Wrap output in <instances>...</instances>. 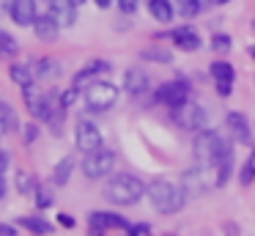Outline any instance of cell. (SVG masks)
<instances>
[{
  "instance_id": "14",
  "label": "cell",
  "mask_w": 255,
  "mask_h": 236,
  "mask_svg": "<svg viewBox=\"0 0 255 236\" xmlns=\"http://www.w3.org/2000/svg\"><path fill=\"white\" fill-rule=\"evenodd\" d=\"M36 69V80H44V82H52L63 74V63L58 58H39L33 63Z\"/></svg>"
},
{
  "instance_id": "26",
  "label": "cell",
  "mask_w": 255,
  "mask_h": 236,
  "mask_svg": "<svg viewBox=\"0 0 255 236\" xmlns=\"http://www.w3.org/2000/svg\"><path fill=\"white\" fill-rule=\"evenodd\" d=\"M0 115H3V121H6L8 132H17V129H19V121H17V115H14L11 104L3 102V99H0Z\"/></svg>"
},
{
  "instance_id": "45",
  "label": "cell",
  "mask_w": 255,
  "mask_h": 236,
  "mask_svg": "<svg viewBox=\"0 0 255 236\" xmlns=\"http://www.w3.org/2000/svg\"><path fill=\"white\" fill-rule=\"evenodd\" d=\"M247 52H250V55H253V58H255V44H253V47H250V49H247Z\"/></svg>"
},
{
  "instance_id": "29",
  "label": "cell",
  "mask_w": 255,
  "mask_h": 236,
  "mask_svg": "<svg viewBox=\"0 0 255 236\" xmlns=\"http://www.w3.org/2000/svg\"><path fill=\"white\" fill-rule=\"evenodd\" d=\"M231 36H228V33H214V36H211V49H214V52H228V49H231Z\"/></svg>"
},
{
  "instance_id": "39",
  "label": "cell",
  "mask_w": 255,
  "mask_h": 236,
  "mask_svg": "<svg viewBox=\"0 0 255 236\" xmlns=\"http://www.w3.org/2000/svg\"><path fill=\"white\" fill-rule=\"evenodd\" d=\"M0 236H17V228H11V225H0Z\"/></svg>"
},
{
  "instance_id": "12",
  "label": "cell",
  "mask_w": 255,
  "mask_h": 236,
  "mask_svg": "<svg viewBox=\"0 0 255 236\" xmlns=\"http://www.w3.org/2000/svg\"><path fill=\"white\" fill-rule=\"evenodd\" d=\"M33 33L39 41H55L58 36H61V25H58V19L47 11V14H39V19L33 22Z\"/></svg>"
},
{
  "instance_id": "8",
  "label": "cell",
  "mask_w": 255,
  "mask_h": 236,
  "mask_svg": "<svg viewBox=\"0 0 255 236\" xmlns=\"http://www.w3.org/2000/svg\"><path fill=\"white\" fill-rule=\"evenodd\" d=\"M74 143L83 154L99 151L102 148V132L94 121H77V129H74Z\"/></svg>"
},
{
  "instance_id": "33",
  "label": "cell",
  "mask_w": 255,
  "mask_h": 236,
  "mask_svg": "<svg viewBox=\"0 0 255 236\" xmlns=\"http://www.w3.org/2000/svg\"><path fill=\"white\" fill-rule=\"evenodd\" d=\"M36 137H39V126L28 124V126H25V143L30 146V143H36Z\"/></svg>"
},
{
  "instance_id": "16",
  "label": "cell",
  "mask_w": 255,
  "mask_h": 236,
  "mask_svg": "<svg viewBox=\"0 0 255 236\" xmlns=\"http://www.w3.org/2000/svg\"><path fill=\"white\" fill-rule=\"evenodd\" d=\"M181 190L187 192V198L200 195V192L206 190V184H203V168H192V170H187V173L181 176Z\"/></svg>"
},
{
  "instance_id": "5",
  "label": "cell",
  "mask_w": 255,
  "mask_h": 236,
  "mask_svg": "<svg viewBox=\"0 0 255 236\" xmlns=\"http://www.w3.org/2000/svg\"><path fill=\"white\" fill-rule=\"evenodd\" d=\"M113 168H116V151H110V148L91 151V154H85V159H83L85 179H105V176L113 173Z\"/></svg>"
},
{
  "instance_id": "34",
  "label": "cell",
  "mask_w": 255,
  "mask_h": 236,
  "mask_svg": "<svg viewBox=\"0 0 255 236\" xmlns=\"http://www.w3.org/2000/svg\"><path fill=\"white\" fill-rule=\"evenodd\" d=\"M217 93H220V96H231V93H233V82L220 80V82H217Z\"/></svg>"
},
{
  "instance_id": "3",
  "label": "cell",
  "mask_w": 255,
  "mask_h": 236,
  "mask_svg": "<svg viewBox=\"0 0 255 236\" xmlns=\"http://www.w3.org/2000/svg\"><path fill=\"white\" fill-rule=\"evenodd\" d=\"M225 140L228 137L217 135L211 129L198 132V137L192 143V151H195V159H198L200 168H217V162L222 157V148H225Z\"/></svg>"
},
{
  "instance_id": "20",
  "label": "cell",
  "mask_w": 255,
  "mask_h": 236,
  "mask_svg": "<svg viewBox=\"0 0 255 236\" xmlns=\"http://www.w3.org/2000/svg\"><path fill=\"white\" fill-rule=\"evenodd\" d=\"M72 170H74V159H72V157H63L61 162L55 165V170H52V184H58V187L69 184V179H72Z\"/></svg>"
},
{
  "instance_id": "4",
  "label": "cell",
  "mask_w": 255,
  "mask_h": 236,
  "mask_svg": "<svg viewBox=\"0 0 255 236\" xmlns=\"http://www.w3.org/2000/svg\"><path fill=\"white\" fill-rule=\"evenodd\" d=\"M83 96H85V107L91 113H107L118 102V88L107 80H94L83 91Z\"/></svg>"
},
{
  "instance_id": "30",
  "label": "cell",
  "mask_w": 255,
  "mask_h": 236,
  "mask_svg": "<svg viewBox=\"0 0 255 236\" xmlns=\"http://www.w3.org/2000/svg\"><path fill=\"white\" fill-rule=\"evenodd\" d=\"M77 96H80V88H74V85H72V88H66L63 93H58V99H61V107H63V110H69L74 102H77Z\"/></svg>"
},
{
  "instance_id": "2",
  "label": "cell",
  "mask_w": 255,
  "mask_h": 236,
  "mask_svg": "<svg viewBox=\"0 0 255 236\" xmlns=\"http://www.w3.org/2000/svg\"><path fill=\"white\" fill-rule=\"evenodd\" d=\"M145 195H148L154 212H159V214H176V212H181L187 192L178 190L173 181L159 179V181H151V184L145 187Z\"/></svg>"
},
{
  "instance_id": "9",
  "label": "cell",
  "mask_w": 255,
  "mask_h": 236,
  "mask_svg": "<svg viewBox=\"0 0 255 236\" xmlns=\"http://www.w3.org/2000/svg\"><path fill=\"white\" fill-rule=\"evenodd\" d=\"M8 16L19 27H33V22L39 19V5H36V0H11L8 3Z\"/></svg>"
},
{
  "instance_id": "27",
  "label": "cell",
  "mask_w": 255,
  "mask_h": 236,
  "mask_svg": "<svg viewBox=\"0 0 255 236\" xmlns=\"http://www.w3.org/2000/svg\"><path fill=\"white\" fill-rule=\"evenodd\" d=\"M36 187H39V184H36L33 176L25 173V170H19V173H17V190L22 192V195H28V192H36Z\"/></svg>"
},
{
  "instance_id": "42",
  "label": "cell",
  "mask_w": 255,
  "mask_h": 236,
  "mask_svg": "<svg viewBox=\"0 0 255 236\" xmlns=\"http://www.w3.org/2000/svg\"><path fill=\"white\" fill-rule=\"evenodd\" d=\"M6 132H8V126H6V121H3V115H0V137L6 135Z\"/></svg>"
},
{
  "instance_id": "1",
  "label": "cell",
  "mask_w": 255,
  "mask_h": 236,
  "mask_svg": "<svg viewBox=\"0 0 255 236\" xmlns=\"http://www.w3.org/2000/svg\"><path fill=\"white\" fill-rule=\"evenodd\" d=\"M143 195H145V184L137 176H129V173H118L105 184V198L116 206H132Z\"/></svg>"
},
{
  "instance_id": "35",
  "label": "cell",
  "mask_w": 255,
  "mask_h": 236,
  "mask_svg": "<svg viewBox=\"0 0 255 236\" xmlns=\"http://www.w3.org/2000/svg\"><path fill=\"white\" fill-rule=\"evenodd\" d=\"M8 165H11V159H8V151H3V148H0V176L8 170Z\"/></svg>"
},
{
  "instance_id": "25",
  "label": "cell",
  "mask_w": 255,
  "mask_h": 236,
  "mask_svg": "<svg viewBox=\"0 0 255 236\" xmlns=\"http://www.w3.org/2000/svg\"><path fill=\"white\" fill-rule=\"evenodd\" d=\"M176 8L181 11V16L192 19V16H198L200 11H203V3H200V0H176Z\"/></svg>"
},
{
  "instance_id": "31",
  "label": "cell",
  "mask_w": 255,
  "mask_h": 236,
  "mask_svg": "<svg viewBox=\"0 0 255 236\" xmlns=\"http://www.w3.org/2000/svg\"><path fill=\"white\" fill-rule=\"evenodd\" d=\"M85 69L94 71V74H105V71H110V63L102 60V58H96V60H91V63H85Z\"/></svg>"
},
{
  "instance_id": "17",
  "label": "cell",
  "mask_w": 255,
  "mask_h": 236,
  "mask_svg": "<svg viewBox=\"0 0 255 236\" xmlns=\"http://www.w3.org/2000/svg\"><path fill=\"white\" fill-rule=\"evenodd\" d=\"M74 5L69 3V0H50V14L58 19V25L61 27H69L74 25Z\"/></svg>"
},
{
  "instance_id": "37",
  "label": "cell",
  "mask_w": 255,
  "mask_h": 236,
  "mask_svg": "<svg viewBox=\"0 0 255 236\" xmlns=\"http://www.w3.org/2000/svg\"><path fill=\"white\" fill-rule=\"evenodd\" d=\"M129 236H151L148 225H132V234Z\"/></svg>"
},
{
  "instance_id": "18",
  "label": "cell",
  "mask_w": 255,
  "mask_h": 236,
  "mask_svg": "<svg viewBox=\"0 0 255 236\" xmlns=\"http://www.w3.org/2000/svg\"><path fill=\"white\" fill-rule=\"evenodd\" d=\"M8 77H11L19 88H28V85H33V80H36V69L28 63H11L8 66Z\"/></svg>"
},
{
  "instance_id": "7",
  "label": "cell",
  "mask_w": 255,
  "mask_h": 236,
  "mask_svg": "<svg viewBox=\"0 0 255 236\" xmlns=\"http://www.w3.org/2000/svg\"><path fill=\"white\" fill-rule=\"evenodd\" d=\"M156 102L167 104V107H181L184 102H189V82L187 80H173L156 88Z\"/></svg>"
},
{
  "instance_id": "36",
  "label": "cell",
  "mask_w": 255,
  "mask_h": 236,
  "mask_svg": "<svg viewBox=\"0 0 255 236\" xmlns=\"http://www.w3.org/2000/svg\"><path fill=\"white\" fill-rule=\"evenodd\" d=\"M253 179H255V170L250 168V165H244V168H242V184H250Z\"/></svg>"
},
{
  "instance_id": "46",
  "label": "cell",
  "mask_w": 255,
  "mask_h": 236,
  "mask_svg": "<svg viewBox=\"0 0 255 236\" xmlns=\"http://www.w3.org/2000/svg\"><path fill=\"white\" fill-rule=\"evenodd\" d=\"M170 236H173V234H170Z\"/></svg>"
},
{
  "instance_id": "43",
  "label": "cell",
  "mask_w": 255,
  "mask_h": 236,
  "mask_svg": "<svg viewBox=\"0 0 255 236\" xmlns=\"http://www.w3.org/2000/svg\"><path fill=\"white\" fill-rule=\"evenodd\" d=\"M69 3H72V5H74V8H80V5H83V3H85V0H69Z\"/></svg>"
},
{
  "instance_id": "24",
  "label": "cell",
  "mask_w": 255,
  "mask_h": 236,
  "mask_svg": "<svg viewBox=\"0 0 255 236\" xmlns=\"http://www.w3.org/2000/svg\"><path fill=\"white\" fill-rule=\"evenodd\" d=\"M140 58L151 60V63H170L173 52H170V49H165V47H145L143 52H140Z\"/></svg>"
},
{
  "instance_id": "32",
  "label": "cell",
  "mask_w": 255,
  "mask_h": 236,
  "mask_svg": "<svg viewBox=\"0 0 255 236\" xmlns=\"http://www.w3.org/2000/svg\"><path fill=\"white\" fill-rule=\"evenodd\" d=\"M137 3L140 0H118V8H121L124 14H134V11H137Z\"/></svg>"
},
{
  "instance_id": "21",
  "label": "cell",
  "mask_w": 255,
  "mask_h": 236,
  "mask_svg": "<svg viewBox=\"0 0 255 236\" xmlns=\"http://www.w3.org/2000/svg\"><path fill=\"white\" fill-rule=\"evenodd\" d=\"M17 223L22 225L25 231H30V234H36V236H47V234L52 231V225L47 223V220H41V217H19Z\"/></svg>"
},
{
  "instance_id": "38",
  "label": "cell",
  "mask_w": 255,
  "mask_h": 236,
  "mask_svg": "<svg viewBox=\"0 0 255 236\" xmlns=\"http://www.w3.org/2000/svg\"><path fill=\"white\" fill-rule=\"evenodd\" d=\"M58 220H61L63 228H74V217H72V214H58Z\"/></svg>"
},
{
  "instance_id": "28",
  "label": "cell",
  "mask_w": 255,
  "mask_h": 236,
  "mask_svg": "<svg viewBox=\"0 0 255 236\" xmlns=\"http://www.w3.org/2000/svg\"><path fill=\"white\" fill-rule=\"evenodd\" d=\"M52 201H55V198H52L50 187H41V184L36 187V206H39V209H50Z\"/></svg>"
},
{
  "instance_id": "6",
  "label": "cell",
  "mask_w": 255,
  "mask_h": 236,
  "mask_svg": "<svg viewBox=\"0 0 255 236\" xmlns=\"http://www.w3.org/2000/svg\"><path fill=\"white\" fill-rule=\"evenodd\" d=\"M173 118H176V124L181 126V129L198 132V129H203V124H206V110L200 107L198 102H184L181 107L173 110Z\"/></svg>"
},
{
  "instance_id": "23",
  "label": "cell",
  "mask_w": 255,
  "mask_h": 236,
  "mask_svg": "<svg viewBox=\"0 0 255 236\" xmlns=\"http://www.w3.org/2000/svg\"><path fill=\"white\" fill-rule=\"evenodd\" d=\"M209 71H211V77H214L217 82L220 80H228V82H233V77H236V69H233L228 60H214V63L209 66Z\"/></svg>"
},
{
  "instance_id": "15",
  "label": "cell",
  "mask_w": 255,
  "mask_h": 236,
  "mask_svg": "<svg viewBox=\"0 0 255 236\" xmlns=\"http://www.w3.org/2000/svg\"><path fill=\"white\" fill-rule=\"evenodd\" d=\"M124 88H127V93L137 96V93H143L148 88V74L143 69H127L124 71Z\"/></svg>"
},
{
  "instance_id": "40",
  "label": "cell",
  "mask_w": 255,
  "mask_h": 236,
  "mask_svg": "<svg viewBox=\"0 0 255 236\" xmlns=\"http://www.w3.org/2000/svg\"><path fill=\"white\" fill-rule=\"evenodd\" d=\"M94 3L99 5V8H110V3H113V0H94Z\"/></svg>"
},
{
  "instance_id": "41",
  "label": "cell",
  "mask_w": 255,
  "mask_h": 236,
  "mask_svg": "<svg viewBox=\"0 0 255 236\" xmlns=\"http://www.w3.org/2000/svg\"><path fill=\"white\" fill-rule=\"evenodd\" d=\"M6 198V181H3V176H0V201Z\"/></svg>"
},
{
  "instance_id": "19",
  "label": "cell",
  "mask_w": 255,
  "mask_h": 236,
  "mask_svg": "<svg viewBox=\"0 0 255 236\" xmlns=\"http://www.w3.org/2000/svg\"><path fill=\"white\" fill-rule=\"evenodd\" d=\"M148 14L154 16L156 22L167 25V22L173 19V14H176V5H173L170 0H148Z\"/></svg>"
},
{
  "instance_id": "13",
  "label": "cell",
  "mask_w": 255,
  "mask_h": 236,
  "mask_svg": "<svg viewBox=\"0 0 255 236\" xmlns=\"http://www.w3.org/2000/svg\"><path fill=\"white\" fill-rule=\"evenodd\" d=\"M170 36H173V41H176V47H181L184 52H195V49H200V44H203V38L198 36V30L189 27V25L176 27Z\"/></svg>"
},
{
  "instance_id": "10",
  "label": "cell",
  "mask_w": 255,
  "mask_h": 236,
  "mask_svg": "<svg viewBox=\"0 0 255 236\" xmlns=\"http://www.w3.org/2000/svg\"><path fill=\"white\" fill-rule=\"evenodd\" d=\"M107 228H124V231H132L127 217L121 214H113V212H94L91 214V236H102Z\"/></svg>"
},
{
  "instance_id": "22",
  "label": "cell",
  "mask_w": 255,
  "mask_h": 236,
  "mask_svg": "<svg viewBox=\"0 0 255 236\" xmlns=\"http://www.w3.org/2000/svg\"><path fill=\"white\" fill-rule=\"evenodd\" d=\"M19 52V41L11 36V33H6L3 27H0V58L6 60V58H17Z\"/></svg>"
},
{
  "instance_id": "11",
  "label": "cell",
  "mask_w": 255,
  "mask_h": 236,
  "mask_svg": "<svg viewBox=\"0 0 255 236\" xmlns=\"http://www.w3.org/2000/svg\"><path fill=\"white\" fill-rule=\"evenodd\" d=\"M225 124H228V132H231V137L236 143H253V129H250V124H247V115H242V113H228V118H225Z\"/></svg>"
},
{
  "instance_id": "44",
  "label": "cell",
  "mask_w": 255,
  "mask_h": 236,
  "mask_svg": "<svg viewBox=\"0 0 255 236\" xmlns=\"http://www.w3.org/2000/svg\"><path fill=\"white\" fill-rule=\"evenodd\" d=\"M211 3H217V5H225V3H231V0H211Z\"/></svg>"
}]
</instances>
